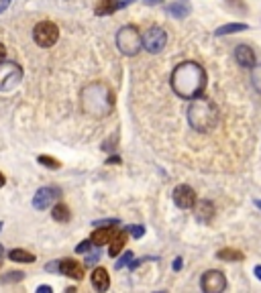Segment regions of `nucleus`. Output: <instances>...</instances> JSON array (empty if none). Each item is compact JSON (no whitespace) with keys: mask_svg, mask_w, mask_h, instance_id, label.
I'll return each instance as SVG.
<instances>
[{"mask_svg":"<svg viewBox=\"0 0 261 293\" xmlns=\"http://www.w3.org/2000/svg\"><path fill=\"white\" fill-rule=\"evenodd\" d=\"M171 90L184 100H194L206 90V72L196 61H184L171 72Z\"/></svg>","mask_w":261,"mask_h":293,"instance_id":"obj_1","label":"nucleus"},{"mask_svg":"<svg viewBox=\"0 0 261 293\" xmlns=\"http://www.w3.org/2000/svg\"><path fill=\"white\" fill-rule=\"evenodd\" d=\"M80 104H82V110L88 116L104 118L114 108V94L104 82H92L88 85H84Z\"/></svg>","mask_w":261,"mask_h":293,"instance_id":"obj_2","label":"nucleus"},{"mask_svg":"<svg viewBox=\"0 0 261 293\" xmlns=\"http://www.w3.org/2000/svg\"><path fill=\"white\" fill-rule=\"evenodd\" d=\"M188 123L198 132H208L218 125V108L208 96H198L188 106Z\"/></svg>","mask_w":261,"mask_h":293,"instance_id":"obj_3","label":"nucleus"},{"mask_svg":"<svg viewBox=\"0 0 261 293\" xmlns=\"http://www.w3.org/2000/svg\"><path fill=\"white\" fill-rule=\"evenodd\" d=\"M116 47L120 49L123 55H129V57L137 55L139 51L143 49V37H141V33H139V29L135 25L120 27L116 33Z\"/></svg>","mask_w":261,"mask_h":293,"instance_id":"obj_4","label":"nucleus"},{"mask_svg":"<svg viewBox=\"0 0 261 293\" xmlns=\"http://www.w3.org/2000/svg\"><path fill=\"white\" fill-rule=\"evenodd\" d=\"M21 80H23V70L19 63H14V61L0 63V92L14 90Z\"/></svg>","mask_w":261,"mask_h":293,"instance_id":"obj_5","label":"nucleus"},{"mask_svg":"<svg viewBox=\"0 0 261 293\" xmlns=\"http://www.w3.org/2000/svg\"><path fill=\"white\" fill-rule=\"evenodd\" d=\"M33 39L39 47H51V45H55L57 39H59V29H57L55 23H51V21H41L33 29Z\"/></svg>","mask_w":261,"mask_h":293,"instance_id":"obj_6","label":"nucleus"},{"mask_svg":"<svg viewBox=\"0 0 261 293\" xmlns=\"http://www.w3.org/2000/svg\"><path fill=\"white\" fill-rule=\"evenodd\" d=\"M200 287L204 293H222L227 289V277H224V273L218 271V269H210L202 275L200 279Z\"/></svg>","mask_w":261,"mask_h":293,"instance_id":"obj_7","label":"nucleus"},{"mask_svg":"<svg viewBox=\"0 0 261 293\" xmlns=\"http://www.w3.org/2000/svg\"><path fill=\"white\" fill-rule=\"evenodd\" d=\"M167 43V35L161 27H151L145 35H143V49L149 51V53H161L163 47Z\"/></svg>","mask_w":261,"mask_h":293,"instance_id":"obj_8","label":"nucleus"},{"mask_svg":"<svg viewBox=\"0 0 261 293\" xmlns=\"http://www.w3.org/2000/svg\"><path fill=\"white\" fill-rule=\"evenodd\" d=\"M59 196H61L59 187H51V185L41 187V189H37V194L33 196V208L35 210H47L49 206H53L59 200Z\"/></svg>","mask_w":261,"mask_h":293,"instance_id":"obj_9","label":"nucleus"},{"mask_svg":"<svg viewBox=\"0 0 261 293\" xmlns=\"http://www.w3.org/2000/svg\"><path fill=\"white\" fill-rule=\"evenodd\" d=\"M173 202H176L178 208H194L196 206V192L190 185H178L176 189H173Z\"/></svg>","mask_w":261,"mask_h":293,"instance_id":"obj_10","label":"nucleus"},{"mask_svg":"<svg viewBox=\"0 0 261 293\" xmlns=\"http://www.w3.org/2000/svg\"><path fill=\"white\" fill-rule=\"evenodd\" d=\"M59 273L65 275V277H69V279L80 281L84 277V267L78 261H74V258H61L59 261Z\"/></svg>","mask_w":261,"mask_h":293,"instance_id":"obj_11","label":"nucleus"},{"mask_svg":"<svg viewBox=\"0 0 261 293\" xmlns=\"http://www.w3.org/2000/svg\"><path fill=\"white\" fill-rule=\"evenodd\" d=\"M118 230H120V228H114V226H98V228L92 232V236H90L92 245L98 247V249H100L102 245H108Z\"/></svg>","mask_w":261,"mask_h":293,"instance_id":"obj_12","label":"nucleus"},{"mask_svg":"<svg viewBox=\"0 0 261 293\" xmlns=\"http://www.w3.org/2000/svg\"><path fill=\"white\" fill-rule=\"evenodd\" d=\"M235 59L241 67H251L255 65V53H253V49L249 45H237L235 49Z\"/></svg>","mask_w":261,"mask_h":293,"instance_id":"obj_13","label":"nucleus"},{"mask_svg":"<svg viewBox=\"0 0 261 293\" xmlns=\"http://www.w3.org/2000/svg\"><path fill=\"white\" fill-rule=\"evenodd\" d=\"M92 287L96 291H106L110 287V277H108V271L104 269V267H98L92 271Z\"/></svg>","mask_w":261,"mask_h":293,"instance_id":"obj_14","label":"nucleus"},{"mask_svg":"<svg viewBox=\"0 0 261 293\" xmlns=\"http://www.w3.org/2000/svg\"><path fill=\"white\" fill-rule=\"evenodd\" d=\"M167 14L169 16H176V19H186V16H190V12H192V6H190L188 0H176V2L167 4Z\"/></svg>","mask_w":261,"mask_h":293,"instance_id":"obj_15","label":"nucleus"},{"mask_svg":"<svg viewBox=\"0 0 261 293\" xmlns=\"http://www.w3.org/2000/svg\"><path fill=\"white\" fill-rule=\"evenodd\" d=\"M196 220L206 224V222H210L212 216H214V206L208 202V200H202V202H196Z\"/></svg>","mask_w":261,"mask_h":293,"instance_id":"obj_16","label":"nucleus"},{"mask_svg":"<svg viewBox=\"0 0 261 293\" xmlns=\"http://www.w3.org/2000/svg\"><path fill=\"white\" fill-rule=\"evenodd\" d=\"M127 236H129L127 230H118V232L114 234V238L108 243V254H110L112 258L123 252V249H125V245H127Z\"/></svg>","mask_w":261,"mask_h":293,"instance_id":"obj_17","label":"nucleus"},{"mask_svg":"<svg viewBox=\"0 0 261 293\" xmlns=\"http://www.w3.org/2000/svg\"><path fill=\"white\" fill-rule=\"evenodd\" d=\"M249 25L247 23H227V25H222L214 31V35L216 37H224V35H233V33H241V31H247Z\"/></svg>","mask_w":261,"mask_h":293,"instance_id":"obj_18","label":"nucleus"},{"mask_svg":"<svg viewBox=\"0 0 261 293\" xmlns=\"http://www.w3.org/2000/svg\"><path fill=\"white\" fill-rule=\"evenodd\" d=\"M216 258L218 261H227V263H239V261L245 258V254H243L241 251H237V249H220L216 252Z\"/></svg>","mask_w":261,"mask_h":293,"instance_id":"obj_19","label":"nucleus"},{"mask_svg":"<svg viewBox=\"0 0 261 293\" xmlns=\"http://www.w3.org/2000/svg\"><path fill=\"white\" fill-rule=\"evenodd\" d=\"M118 8H120L118 0H98V4H96V8H94V12H96L98 16H106V14H110V12L118 10Z\"/></svg>","mask_w":261,"mask_h":293,"instance_id":"obj_20","label":"nucleus"},{"mask_svg":"<svg viewBox=\"0 0 261 293\" xmlns=\"http://www.w3.org/2000/svg\"><path fill=\"white\" fill-rule=\"evenodd\" d=\"M8 258L14 263H35V254H31L29 251H23V249H14L8 252Z\"/></svg>","mask_w":261,"mask_h":293,"instance_id":"obj_21","label":"nucleus"},{"mask_svg":"<svg viewBox=\"0 0 261 293\" xmlns=\"http://www.w3.org/2000/svg\"><path fill=\"white\" fill-rule=\"evenodd\" d=\"M51 216H53L55 222H67L72 214H69V208H67L65 204H55V206H53V212H51Z\"/></svg>","mask_w":261,"mask_h":293,"instance_id":"obj_22","label":"nucleus"},{"mask_svg":"<svg viewBox=\"0 0 261 293\" xmlns=\"http://www.w3.org/2000/svg\"><path fill=\"white\" fill-rule=\"evenodd\" d=\"M251 84H253V88L261 94V63L251 67Z\"/></svg>","mask_w":261,"mask_h":293,"instance_id":"obj_23","label":"nucleus"},{"mask_svg":"<svg viewBox=\"0 0 261 293\" xmlns=\"http://www.w3.org/2000/svg\"><path fill=\"white\" fill-rule=\"evenodd\" d=\"M37 161H39L43 167H47V169H59V167H61V163H59L57 159H53V157H49V155H39Z\"/></svg>","mask_w":261,"mask_h":293,"instance_id":"obj_24","label":"nucleus"},{"mask_svg":"<svg viewBox=\"0 0 261 293\" xmlns=\"http://www.w3.org/2000/svg\"><path fill=\"white\" fill-rule=\"evenodd\" d=\"M131 261H133V252L127 251V252H123V254L118 256V261H116L114 269H123V267H127V265H131Z\"/></svg>","mask_w":261,"mask_h":293,"instance_id":"obj_25","label":"nucleus"},{"mask_svg":"<svg viewBox=\"0 0 261 293\" xmlns=\"http://www.w3.org/2000/svg\"><path fill=\"white\" fill-rule=\"evenodd\" d=\"M23 277H25V273H21V271H12V273H4L2 281H4V283H16V281H21Z\"/></svg>","mask_w":261,"mask_h":293,"instance_id":"obj_26","label":"nucleus"},{"mask_svg":"<svg viewBox=\"0 0 261 293\" xmlns=\"http://www.w3.org/2000/svg\"><path fill=\"white\" fill-rule=\"evenodd\" d=\"M127 232H129L133 238H143L145 228L141 226V224H133V226H129V228H127Z\"/></svg>","mask_w":261,"mask_h":293,"instance_id":"obj_27","label":"nucleus"},{"mask_svg":"<svg viewBox=\"0 0 261 293\" xmlns=\"http://www.w3.org/2000/svg\"><path fill=\"white\" fill-rule=\"evenodd\" d=\"M92 240H82V243L76 247V252H80V254H86V252H90L92 251Z\"/></svg>","mask_w":261,"mask_h":293,"instance_id":"obj_28","label":"nucleus"},{"mask_svg":"<svg viewBox=\"0 0 261 293\" xmlns=\"http://www.w3.org/2000/svg\"><path fill=\"white\" fill-rule=\"evenodd\" d=\"M98 261H100V251H98V247H96V251H94L92 254H88V256H86V265L90 267V265H96Z\"/></svg>","mask_w":261,"mask_h":293,"instance_id":"obj_29","label":"nucleus"},{"mask_svg":"<svg viewBox=\"0 0 261 293\" xmlns=\"http://www.w3.org/2000/svg\"><path fill=\"white\" fill-rule=\"evenodd\" d=\"M118 220L116 218H110V220H96L94 222V226H118Z\"/></svg>","mask_w":261,"mask_h":293,"instance_id":"obj_30","label":"nucleus"},{"mask_svg":"<svg viewBox=\"0 0 261 293\" xmlns=\"http://www.w3.org/2000/svg\"><path fill=\"white\" fill-rule=\"evenodd\" d=\"M182 267H184V258H182V256L173 258V263H171V269H173V271H182Z\"/></svg>","mask_w":261,"mask_h":293,"instance_id":"obj_31","label":"nucleus"},{"mask_svg":"<svg viewBox=\"0 0 261 293\" xmlns=\"http://www.w3.org/2000/svg\"><path fill=\"white\" fill-rule=\"evenodd\" d=\"M143 2L147 6H159V4H163V0H143Z\"/></svg>","mask_w":261,"mask_h":293,"instance_id":"obj_32","label":"nucleus"},{"mask_svg":"<svg viewBox=\"0 0 261 293\" xmlns=\"http://www.w3.org/2000/svg\"><path fill=\"white\" fill-rule=\"evenodd\" d=\"M47 271H59V261H53V263H49L47 267H45Z\"/></svg>","mask_w":261,"mask_h":293,"instance_id":"obj_33","label":"nucleus"},{"mask_svg":"<svg viewBox=\"0 0 261 293\" xmlns=\"http://www.w3.org/2000/svg\"><path fill=\"white\" fill-rule=\"evenodd\" d=\"M106 163H108V165H120V157H116V155H114V157H108Z\"/></svg>","mask_w":261,"mask_h":293,"instance_id":"obj_34","label":"nucleus"},{"mask_svg":"<svg viewBox=\"0 0 261 293\" xmlns=\"http://www.w3.org/2000/svg\"><path fill=\"white\" fill-rule=\"evenodd\" d=\"M8 4H10V0H0V12H4L8 8Z\"/></svg>","mask_w":261,"mask_h":293,"instance_id":"obj_35","label":"nucleus"},{"mask_svg":"<svg viewBox=\"0 0 261 293\" xmlns=\"http://www.w3.org/2000/svg\"><path fill=\"white\" fill-rule=\"evenodd\" d=\"M4 57H6V49H4V45L0 43V63L4 61Z\"/></svg>","mask_w":261,"mask_h":293,"instance_id":"obj_36","label":"nucleus"},{"mask_svg":"<svg viewBox=\"0 0 261 293\" xmlns=\"http://www.w3.org/2000/svg\"><path fill=\"white\" fill-rule=\"evenodd\" d=\"M37 291H39V293H51V287H49V285H39Z\"/></svg>","mask_w":261,"mask_h":293,"instance_id":"obj_37","label":"nucleus"},{"mask_svg":"<svg viewBox=\"0 0 261 293\" xmlns=\"http://www.w3.org/2000/svg\"><path fill=\"white\" fill-rule=\"evenodd\" d=\"M253 271H255V277H257V279L261 281V265H257V267H255Z\"/></svg>","mask_w":261,"mask_h":293,"instance_id":"obj_38","label":"nucleus"},{"mask_svg":"<svg viewBox=\"0 0 261 293\" xmlns=\"http://www.w3.org/2000/svg\"><path fill=\"white\" fill-rule=\"evenodd\" d=\"M4 183H6V179H4V175H2V173H0V187H2Z\"/></svg>","mask_w":261,"mask_h":293,"instance_id":"obj_39","label":"nucleus"},{"mask_svg":"<svg viewBox=\"0 0 261 293\" xmlns=\"http://www.w3.org/2000/svg\"><path fill=\"white\" fill-rule=\"evenodd\" d=\"M255 206H257V208L261 210V200H255Z\"/></svg>","mask_w":261,"mask_h":293,"instance_id":"obj_40","label":"nucleus"},{"mask_svg":"<svg viewBox=\"0 0 261 293\" xmlns=\"http://www.w3.org/2000/svg\"><path fill=\"white\" fill-rule=\"evenodd\" d=\"M4 254V249H2V245H0V256H2Z\"/></svg>","mask_w":261,"mask_h":293,"instance_id":"obj_41","label":"nucleus"},{"mask_svg":"<svg viewBox=\"0 0 261 293\" xmlns=\"http://www.w3.org/2000/svg\"><path fill=\"white\" fill-rule=\"evenodd\" d=\"M0 230H2V222H0Z\"/></svg>","mask_w":261,"mask_h":293,"instance_id":"obj_42","label":"nucleus"}]
</instances>
